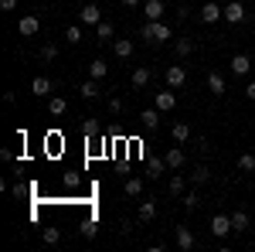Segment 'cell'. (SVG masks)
<instances>
[{"mask_svg": "<svg viewBox=\"0 0 255 252\" xmlns=\"http://www.w3.org/2000/svg\"><path fill=\"white\" fill-rule=\"evenodd\" d=\"M139 38L146 41V44H163V41H170V27L163 20H146L139 27Z\"/></svg>", "mask_w": 255, "mask_h": 252, "instance_id": "6da1fadb", "label": "cell"}, {"mask_svg": "<svg viewBox=\"0 0 255 252\" xmlns=\"http://www.w3.org/2000/svg\"><path fill=\"white\" fill-rule=\"evenodd\" d=\"M201 20L204 24H215V20H225V7L215 3V0H208L204 7H201Z\"/></svg>", "mask_w": 255, "mask_h": 252, "instance_id": "7a4b0ae2", "label": "cell"}, {"mask_svg": "<svg viewBox=\"0 0 255 252\" xmlns=\"http://www.w3.org/2000/svg\"><path fill=\"white\" fill-rule=\"evenodd\" d=\"M228 232H235V229H232V215H215V218H211V235H215V239H225Z\"/></svg>", "mask_w": 255, "mask_h": 252, "instance_id": "3957f363", "label": "cell"}, {"mask_svg": "<svg viewBox=\"0 0 255 252\" xmlns=\"http://www.w3.org/2000/svg\"><path fill=\"white\" fill-rule=\"evenodd\" d=\"M174 239H177V249H184V252H191V249H194V246H197L194 232H191V229H187V225H177Z\"/></svg>", "mask_w": 255, "mask_h": 252, "instance_id": "277c9868", "label": "cell"}, {"mask_svg": "<svg viewBox=\"0 0 255 252\" xmlns=\"http://www.w3.org/2000/svg\"><path fill=\"white\" fill-rule=\"evenodd\" d=\"M38 27H41V20L34 17V14H24V17H20V24H17L20 38H34V34H38Z\"/></svg>", "mask_w": 255, "mask_h": 252, "instance_id": "5b68a950", "label": "cell"}, {"mask_svg": "<svg viewBox=\"0 0 255 252\" xmlns=\"http://www.w3.org/2000/svg\"><path fill=\"white\" fill-rule=\"evenodd\" d=\"M31 92H34V96H41V99H51L55 82H51V78H44V75H38L34 82H31Z\"/></svg>", "mask_w": 255, "mask_h": 252, "instance_id": "8992f818", "label": "cell"}, {"mask_svg": "<svg viewBox=\"0 0 255 252\" xmlns=\"http://www.w3.org/2000/svg\"><path fill=\"white\" fill-rule=\"evenodd\" d=\"M184 82H187V68H184V65H170V68H167V85H170V89H180Z\"/></svg>", "mask_w": 255, "mask_h": 252, "instance_id": "52a82bcc", "label": "cell"}, {"mask_svg": "<svg viewBox=\"0 0 255 252\" xmlns=\"http://www.w3.org/2000/svg\"><path fill=\"white\" fill-rule=\"evenodd\" d=\"M79 20H82V24H89V27H96L99 20H102V10H99L96 3H85V7L79 10Z\"/></svg>", "mask_w": 255, "mask_h": 252, "instance_id": "ba28073f", "label": "cell"}, {"mask_svg": "<svg viewBox=\"0 0 255 252\" xmlns=\"http://www.w3.org/2000/svg\"><path fill=\"white\" fill-rule=\"evenodd\" d=\"M225 20H228V24H242V20H245V7H242L238 0L225 3Z\"/></svg>", "mask_w": 255, "mask_h": 252, "instance_id": "9c48e42d", "label": "cell"}, {"mask_svg": "<svg viewBox=\"0 0 255 252\" xmlns=\"http://www.w3.org/2000/svg\"><path fill=\"white\" fill-rule=\"evenodd\" d=\"M163 0H143V14H146V20H160L163 17Z\"/></svg>", "mask_w": 255, "mask_h": 252, "instance_id": "30bf717a", "label": "cell"}, {"mask_svg": "<svg viewBox=\"0 0 255 252\" xmlns=\"http://www.w3.org/2000/svg\"><path fill=\"white\" fill-rule=\"evenodd\" d=\"M208 89H211V96H225V75L221 72H208Z\"/></svg>", "mask_w": 255, "mask_h": 252, "instance_id": "8fae6325", "label": "cell"}, {"mask_svg": "<svg viewBox=\"0 0 255 252\" xmlns=\"http://www.w3.org/2000/svg\"><path fill=\"white\" fill-rule=\"evenodd\" d=\"M113 51H116V58H133V51H136V44L129 38H119L116 44H113Z\"/></svg>", "mask_w": 255, "mask_h": 252, "instance_id": "7c38bea8", "label": "cell"}, {"mask_svg": "<svg viewBox=\"0 0 255 252\" xmlns=\"http://www.w3.org/2000/svg\"><path fill=\"white\" fill-rule=\"evenodd\" d=\"M232 72H235V75H249V72H252V58H249V55H235V58H232Z\"/></svg>", "mask_w": 255, "mask_h": 252, "instance_id": "4fadbf2b", "label": "cell"}, {"mask_svg": "<svg viewBox=\"0 0 255 252\" xmlns=\"http://www.w3.org/2000/svg\"><path fill=\"white\" fill-rule=\"evenodd\" d=\"M129 82H133V89H146L150 85V68H133V75H129Z\"/></svg>", "mask_w": 255, "mask_h": 252, "instance_id": "5bb4252c", "label": "cell"}, {"mask_svg": "<svg viewBox=\"0 0 255 252\" xmlns=\"http://www.w3.org/2000/svg\"><path fill=\"white\" fill-rule=\"evenodd\" d=\"M163 160H167V167H170V171H180V167H184V150H180V147H170Z\"/></svg>", "mask_w": 255, "mask_h": 252, "instance_id": "9a60e30c", "label": "cell"}, {"mask_svg": "<svg viewBox=\"0 0 255 252\" xmlns=\"http://www.w3.org/2000/svg\"><path fill=\"white\" fill-rule=\"evenodd\" d=\"M157 109H160V113L177 109V96H174V92H157Z\"/></svg>", "mask_w": 255, "mask_h": 252, "instance_id": "2e32d148", "label": "cell"}, {"mask_svg": "<svg viewBox=\"0 0 255 252\" xmlns=\"http://www.w3.org/2000/svg\"><path fill=\"white\" fill-rule=\"evenodd\" d=\"M157 113L160 109H143V113H139V126H143V130H157V123H160Z\"/></svg>", "mask_w": 255, "mask_h": 252, "instance_id": "e0dca14e", "label": "cell"}, {"mask_svg": "<svg viewBox=\"0 0 255 252\" xmlns=\"http://www.w3.org/2000/svg\"><path fill=\"white\" fill-rule=\"evenodd\" d=\"M109 75V65H106V61L102 58H96V61H89V78H99V82H102V78Z\"/></svg>", "mask_w": 255, "mask_h": 252, "instance_id": "ac0fdd59", "label": "cell"}, {"mask_svg": "<svg viewBox=\"0 0 255 252\" xmlns=\"http://www.w3.org/2000/svg\"><path fill=\"white\" fill-rule=\"evenodd\" d=\"M48 113H51V116H65V113H68V102L61 96H51L48 99Z\"/></svg>", "mask_w": 255, "mask_h": 252, "instance_id": "d6986e66", "label": "cell"}, {"mask_svg": "<svg viewBox=\"0 0 255 252\" xmlns=\"http://www.w3.org/2000/svg\"><path fill=\"white\" fill-rule=\"evenodd\" d=\"M187 177H191V184H208V181H211V171H208L204 164H197V167H194Z\"/></svg>", "mask_w": 255, "mask_h": 252, "instance_id": "ffe728a7", "label": "cell"}, {"mask_svg": "<svg viewBox=\"0 0 255 252\" xmlns=\"http://www.w3.org/2000/svg\"><path fill=\"white\" fill-rule=\"evenodd\" d=\"M123 194H126V198H139V194H143V181H139V177H129V181L123 184Z\"/></svg>", "mask_w": 255, "mask_h": 252, "instance_id": "44dd1931", "label": "cell"}, {"mask_svg": "<svg viewBox=\"0 0 255 252\" xmlns=\"http://www.w3.org/2000/svg\"><path fill=\"white\" fill-rule=\"evenodd\" d=\"M79 92H82V99H99V78H89V82H82Z\"/></svg>", "mask_w": 255, "mask_h": 252, "instance_id": "7402d4cb", "label": "cell"}, {"mask_svg": "<svg viewBox=\"0 0 255 252\" xmlns=\"http://www.w3.org/2000/svg\"><path fill=\"white\" fill-rule=\"evenodd\" d=\"M113 34H116L113 20H99V24H96V38H99V41H109Z\"/></svg>", "mask_w": 255, "mask_h": 252, "instance_id": "603a6c76", "label": "cell"}, {"mask_svg": "<svg viewBox=\"0 0 255 252\" xmlns=\"http://www.w3.org/2000/svg\"><path fill=\"white\" fill-rule=\"evenodd\" d=\"M146 167H150V177H160V174H163V171H170L163 157H150V160H146Z\"/></svg>", "mask_w": 255, "mask_h": 252, "instance_id": "cb8c5ba5", "label": "cell"}, {"mask_svg": "<svg viewBox=\"0 0 255 252\" xmlns=\"http://www.w3.org/2000/svg\"><path fill=\"white\" fill-rule=\"evenodd\" d=\"M170 133H174L177 143H187V140H191V126H187V123H174V126H170Z\"/></svg>", "mask_w": 255, "mask_h": 252, "instance_id": "d4e9b609", "label": "cell"}, {"mask_svg": "<svg viewBox=\"0 0 255 252\" xmlns=\"http://www.w3.org/2000/svg\"><path fill=\"white\" fill-rule=\"evenodd\" d=\"M157 218V201H143L139 205V222H153Z\"/></svg>", "mask_w": 255, "mask_h": 252, "instance_id": "484cf974", "label": "cell"}, {"mask_svg": "<svg viewBox=\"0 0 255 252\" xmlns=\"http://www.w3.org/2000/svg\"><path fill=\"white\" fill-rule=\"evenodd\" d=\"M232 229L235 232H245L249 229V212H232Z\"/></svg>", "mask_w": 255, "mask_h": 252, "instance_id": "4316f807", "label": "cell"}, {"mask_svg": "<svg viewBox=\"0 0 255 252\" xmlns=\"http://www.w3.org/2000/svg\"><path fill=\"white\" fill-rule=\"evenodd\" d=\"M174 51H177V55H180V58H187V55L194 51V41H191V38H177Z\"/></svg>", "mask_w": 255, "mask_h": 252, "instance_id": "83f0119b", "label": "cell"}, {"mask_svg": "<svg viewBox=\"0 0 255 252\" xmlns=\"http://www.w3.org/2000/svg\"><path fill=\"white\" fill-rule=\"evenodd\" d=\"M41 239H44V246H58V242H61V232L55 229V225H48V229L41 232Z\"/></svg>", "mask_w": 255, "mask_h": 252, "instance_id": "f1b7e54d", "label": "cell"}, {"mask_svg": "<svg viewBox=\"0 0 255 252\" xmlns=\"http://www.w3.org/2000/svg\"><path fill=\"white\" fill-rule=\"evenodd\" d=\"M99 130H102V126H99V119H82V133L89 136V140L99 136Z\"/></svg>", "mask_w": 255, "mask_h": 252, "instance_id": "f546056e", "label": "cell"}, {"mask_svg": "<svg viewBox=\"0 0 255 252\" xmlns=\"http://www.w3.org/2000/svg\"><path fill=\"white\" fill-rule=\"evenodd\" d=\"M82 38H85V34H82V24H72V27L65 31V41H68V44H79Z\"/></svg>", "mask_w": 255, "mask_h": 252, "instance_id": "4dcf8cb0", "label": "cell"}, {"mask_svg": "<svg viewBox=\"0 0 255 252\" xmlns=\"http://www.w3.org/2000/svg\"><path fill=\"white\" fill-rule=\"evenodd\" d=\"M167 191H170V194H184V174L170 177V181H167Z\"/></svg>", "mask_w": 255, "mask_h": 252, "instance_id": "1f68e13d", "label": "cell"}, {"mask_svg": "<svg viewBox=\"0 0 255 252\" xmlns=\"http://www.w3.org/2000/svg\"><path fill=\"white\" fill-rule=\"evenodd\" d=\"M82 235H85V239H96V235H99L96 218H85V222H82Z\"/></svg>", "mask_w": 255, "mask_h": 252, "instance_id": "d6a6232c", "label": "cell"}, {"mask_svg": "<svg viewBox=\"0 0 255 252\" xmlns=\"http://www.w3.org/2000/svg\"><path fill=\"white\" fill-rule=\"evenodd\" d=\"M197 205H201V194H197V191H187V194H184V208H187V212H194Z\"/></svg>", "mask_w": 255, "mask_h": 252, "instance_id": "836d02e7", "label": "cell"}, {"mask_svg": "<svg viewBox=\"0 0 255 252\" xmlns=\"http://www.w3.org/2000/svg\"><path fill=\"white\" fill-rule=\"evenodd\" d=\"M238 171H255V157L252 154H242V157H238Z\"/></svg>", "mask_w": 255, "mask_h": 252, "instance_id": "e575fe53", "label": "cell"}, {"mask_svg": "<svg viewBox=\"0 0 255 252\" xmlns=\"http://www.w3.org/2000/svg\"><path fill=\"white\" fill-rule=\"evenodd\" d=\"M41 58L55 61V58H58V44H44V48H41Z\"/></svg>", "mask_w": 255, "mask_h": 252, "instance_id": "d590c367", "label": "cell"}, {"mask_svg": "<svg viewBox=\"0 0 255 252\" xmlns=\"http://www.w3.org/2000/svg\"><path fill=\"white\" fill-rule=\"evenodd\" d=\"M109 113H113V116L123 113V99H109Z\"/></svg>", "mask_w": 255, "mask_h": 252, "instance_id": "8d00e7d4", "label": "cell"}, {"mask_svg": "<svg viewBox=\"0 0 255 252\" xmlns=\"http://www.w3.org/2000/svg\"><path fill=\"white\" fill-rule=\"evenodd\" d=\"M119 232H123V235H129V232H133V225H129V218H123V222H119Z\"/></svg>", "mask_w": 255, "mask_h": 252, "instance_id": "74e56055", "label": "cell"}, {"mask_svg": "<svg viewBox=\"0 0 255 252\" xmlns=\"http://www.w3.org/2000/svg\"><path fill=\"white\" fill-rule=\"evenodd\" d=\"M17 7V0H0V10H14Z\"/></svg>", "mask_w": 255, "mask_h": 252, "instance_id": "f35d334b", "label": "cell"}, {"mask_svg": "<svg viewBox=\"0 0 255 252\" xmlns=\"http://www.w3.org/2000/svg\"><path fill=\"white\" fill-rule=\"evenodd\" d=\"M245 96H249V99L255 102V82H249V85H245Z\"/></svg>", "mask_w": 255, "mask_h": 252, "instance_id": "ab89813d", "label": "cell"}, {"mask_svg": "<svg viewBox=\"0 0 255 252\" xmlns=\"http://www.w3.org/2000/svg\"><path fill=\"white\" fill-rule=\"evenodd\" d=\"M123 7H129V10H133V7H143V0H123Z\"/></svg>", "mask_w": 255, "mask_h": 252, "instance_id": "60d3db41", "label": "cell"}]
</instances>
